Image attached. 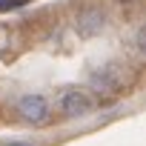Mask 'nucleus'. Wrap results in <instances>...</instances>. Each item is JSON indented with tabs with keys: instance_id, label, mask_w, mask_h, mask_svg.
<instances>
[{
	"instance_id": "obj_1",
	"label": "nucleus",
	"mask_w": 146,
	"mask_h": 146,
	"mask_svg": "<svg viewBox=\"0 0 146 146\" xmlns=\"http://www.w3.org/2000/svg\"><path fill=\"white\" fill-rule=\"evenodd\" d=\"M15 106H17V115H20L26 123H32V126L43 123V120L49 117V112H52V103H49L43 95H37V92H26V95H20Z\"/></svg>"
},
{
	"instance_id": "obj_2",
	"label": "nucleus",
	"mask_w": 146,
	"mask_h": 146,
	"mask_svg": "<svg viewBox=\"0 0 146 146\" xmlns=\"http://www.w3.org/2000/svg\"><path fill=\"white\" fill-rule=\"evenodd\" d=\"M57 109H60V115L63 117H86L92 109H95V100L86 95V92H80V89H66L60 98H57Z\"/></svg>"
},
{
	"instance_id": "obj_3",
	"label": "nucleus",
	"mask_w": 146,
	"mask_h": 146,
	"mask_svg": "<svg viewBox=\"0 0 146 146\" xmlns=\"http://www.w3.org/2000/svg\"><path fill=\"white\" fill-rule=\"evenodd\" d=\"M89 86L100 95H112V92L123 89V69L115 66V63H106V66L95 69L89 75Z\"/></svg>"
},
{
	"instance_id": "obj_4",
	"label": "nucleus",
	"mask_w": 146,
	"mask_h": 146,
	"mask_svg": "<svg viewBox=\"0 0 146 146\" xmlns=\"http://www.w3.org/2000/svg\"><path fill=\"white\" fill-rule=\"evenodd\" d=\"M106 23L109 20H106L103 9H83L78 15V20H75V29H78L80 37H95V35H100L106 29Z\"/></svg>"
},
{
	"instance_id": "obj_5",
	"label": "nucleus",
	"mask_w": 146,
	"mask_h": 146,
	"mask_svg": "<svg viewBox=\"0 0 146 146\" xmlns=\"http://www.w3.org/2000/svg\"><path fill=\"white\" fill-rule=\"evenodd\" d=\"M3 146H37V143L29 140V137H15V140H6Z\"/></svg>"
},
{
	"instance_id": "obj_6",
	"label": "nucleus",
	"mask_w": 146,
	"mask_h": 146,
	"mask_svg": "<svg viewBox=\"0 0 146 146\" xmlns=\"http://www.w3.org/2000/svg\"><path fill=\"white\" fill-rule=\"evenodd\" d=\"M143 35H146V29L140 26V29H137V37H135V40H137V49H140V52H143Z\"/></svg>"
},
{
	"instance_id": "obj_7",
	"label": "nucleus",
	"mask_w": 146,
	"mask_h": 146,
	"mask_svg": "<svg viewBox=\"0 0 146 146\" xmlns=\"http://www.w3.org/2000/svg\"><path fill=\"white\" fill-rule=\"evenodd\" d=\"M0 3H3V0H0Z\"/></svg>"
}]
</instances>
